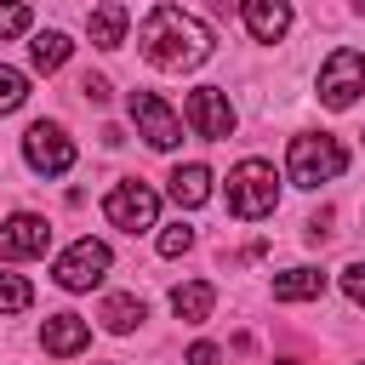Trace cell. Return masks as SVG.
<instances>
[{
    "label": "cell",
    "instance_id": "6da1fadb",
    "mask_svg": "<svg viewBox=\"0 0 365 365\" xmlns=\"http://www.w3.org/2000/svg\"><path fill=\"white\" fill-rule=\"evenodd\" d=\"M137 51H143L154 68L182 74V68H200V63L211 57V29H205L200 17H188L182 6H154V11L143 17V29H137Z\"/></svg>",
    "mask_w": 365,
    "mask_h": 365
},
{
    "label": "cell",
    "instance_id": "7a4b0ae2",
    "mask_svg": "<svg viewBox=\"0 0 365 365\" xmlns=\"http://www.w3.org/2000/svg\"><path fill=\"white\" fill-rule=\"evenodd\" d=\"M342 171H348V148H342L331 131H302V137H291V148H285V177H291L297 188L336 182Z\"/></svg>",
    "mask_w": 365,
    "mask_h": 365
},
{
    "label": "cell",
    "instance_id": "3957f363",
    "mask_svg": "<svg viewBox=\"0 0 365 365\" xmlns=\"http://www.w3.org/2000/svg\"><path fill=\"white\" fill-rule=\"evenodd\" d=\"M279 205V177H274V165L268 160H240L234 171H228V211L240 217V222H257V217H268Z\"/></svg>",
    "mask_w": 365,
    "mask_h": 365
},
{
    "label": "cell",
    "instance_id": "277c9868",
    "mask_svg": "<svg viewBox=\"0 0 365 365\" xmlns=\"http://www.w3.org/2000/svg\"><path fill=\"white\" fill-rule=\"evenodd\" d=\"M103 217L125 234H148V228H160V194L148 182H114L103 200Z\"/></svg>",
    "mask_w": 365,
    "mask_h": 365
},
{
    "label": "cell",
    "instance_id": "5b68a950",
    "mask_svg": "<svg viewBox=\"0 0 365 365\" xmlns=\"http://www.w3.org/2000/svg\"><path fill=\"white\" fill-rule=\"evenodd\" d=\"M365 91V57L354 46H336L325 63H319V103L325 108H354Z\"/></svg>",
    "mask_w": 365,
    "mask_h": 365
},
{
    "label": "cell",
    "instance_id": "8992f818",
    "mask_svg": "<svg viewBox=\"0 0 365 365\" xmlns=\"http://www.w3.org/2000/svg\"><path fill=\"white\" fill-rule=\"evenodd\" d=\"M125 108H131V125H137V137H143L148 148L171 154V148L182 143V120L171 114V103H165V97H154V91H131V97H125Z\"/></svg>",
    "mask_w": 365,
    "mask_h": 365
},
{
    "label": "cell",
    "instance_id": "52a82bcc",
    "mask_svg": "<svg viewBox=\"0 0 365 365\" xmlns=\"http://www.w3.org/2000/svg\"><path fill=\"white\" fill-rule=\"evenodd\" d=\"M108 262H114V257H108V245L86 234V240H74V245L51 262V279H57L63 291H91V285H103Z\"/></svg>",
    "mask_w": 365,
    "mask_h": 365
},
{
    "label": "cell",
    "instance_id": "ba28073f",
    "mask_svg": "<svg viewBox=\"0 0 365 365\" xmlns=\"http://www.w3.org/2000/svg\"><path fill=\"white\" fill-rule=\"evenodd\" d=\"M23 160H29V171H40V177H63V171L74 165V143H68V131H63L57 120H34V125L23 131Z\"/></svg>",
    "mask_w": 365,
    "mask_h": 365
},
{
    "label": "cell",
    "instance_id": "9c48e42d",
    "mask_svg": "<svg viewBox=\"0 0 365 365\" xmlns=\"http://www.w3.org/2000/svg\"><path fill=\"white\" fill-rule=\"evenodd\" d=\"M182 120L194 125V137H205V143H222V137H234V103H228V91H217V86H200V91H188V103H182Z\"/></svg>",
    "mask_w": 365,
    "mask_h": 365
},
{
    "label": "cell",
    "instance_id": "30bf717a",
    "mask_svg": "<svg viewBox=\"0 0 365 365\" xmlns=\"http://www.w3.org/2000/svg\"><path fill=\"white\" fill-rule=\"evenodd\" d=\"M51 245V222L34 211H17L0 222V262H23V257H46Z\"/></svg>",
    "mask_w": 365,
    "mask_h": 365
},
{
    "label": "cell",
    "instance_id": "8fae6325",
    "mask_svg": "<svg viewBox=\"0 0 365 365\" xmlns=\"http://www.w3.org/2000/svg\"><path fill=\"white\" fill-rule=\"evenodd\" d=\"M240 17L251 29V40H262V46L291 34V0H240Z\"/></svg>",
    "mask_w": 365,
    "mask_h": 365
},
{
    "label": "cell",
    "instance_id": "7c38bea8",
    "mask_svg": "<svg viewBox=\"0 0 365 365\" xmlns=\"http://www.w3.org/2000/svg\"><path fill=\"white\" fill-rule=\"evenodd\" d=\"M40 342H46V354L68 359V354H80V348L91 342V325H86L80 314H46V325H40Z\"/></svg>",
    "mask_w": 365,
    "mask_h": 365
},
{
    "label": "cell",
    "instance_id": "4fadbf2b",
    "mask_svg": "<svg viewBox=\"0 0 365 365\" xmlns=\"http://www.w3.org/2000/svg\"><path fill=\"white\" fill-rule=\"evenodd\" d=\"M325 268H314V262H297V268H285V274H274V302H314V297H325Z\"/></svg>",
    "mask_w": 365,
    "mask_h": 365
},
{
    "label": "cell",
    "instance_id": "5bb4252c",
    "mask_svg": "<svg viewBox=\"0 0 365 365\" xmlns=\"http://www.w3.org/2000/svg\"><path fill=\"white\" fill-rule=\"evenodd\" d=\"M165 182H171V200H177L182 211H194V205H205V200H211V171H205L200 160L177 165V171H171Z\"/></svg>",
    "mask_w": 365,
    "mask_h": 365
},
{
    "label": "cell",
    "instance_id": "9a60e30c",
    "mask_svg": "<svg viewBox=\"0 0 365 365\" xmlns=\"http://www.w3.org/2000/svg\"><path fill=\"white\" fill-rule=\"evenodd\" d=\"M125 23H131V17H125V6H120V0H103V6L86 17V34H91V46L114 51V46L125 40Z\"/></svg>",
    "mask_w": 365,
    "mask_h": 365
},
{
    "label": "cell",
    "instance_id": "2e32d148",
    "mask_svg": "<svg viewBox=\"0 0 365 365\" xmlns=\"http://www.w3.org/2000/svg\"><path fill=\"white\" fill-rule=\"evenodd\" d=\"M103 331H114V336H131L143 319H148V308H143V297H131V291H114L108 302H103Z\"/></svg>",
    "mask_w": 365,
    "mask_h": 365
},
{
    "label": "cell",
    "instance_id": "e0dca14e",
    "mask_svg": "<svg viewBox=\"0 0 365 365\" xmlns=\"http://www.w3.org/2000/svg\"><path fill=\"white\" fill-rule=\"evenodd\" d=\"M211 308H217V291H211L205 279H188V285H177V291H171V314H177L182 325H200Z\"/></svg>",
    "mask_w": 365,
    "mask_h": 365
},
{
    "label": "cell",
    "instance_id": "ac0fdd59",
    "mask_svg": "<svg viewBox=\"0 0 365 365\" xmlns=\"http://www.w3.org/2000/svg\"><path fill=\"white\" fill-rule=\"evenodd\" d=\"M68 51H74V40H68L63 29H46V34L29 40V63H34L40 74H57V68L68 63Z\"/></svg>",
    "mask_w": 365,
    "mask_h": 365
},
{
    "label": "cell",
    "instance_id": "d6986e66",
    "mask_svg": "<svg viewBox=\"0 0 365 365\" xmlns=\"http://www.w3.org/2000/svg\"><path fill=\"white\" fill-rule=\"evenodd\" d=\"M23 103H29V74L11 68V63H0V114H11Z\"/></svg>",
    "mask_w": 365,
    "mask_h": 365
},
{
    "label": "cell",
    "instance_id": "ffe728a7",
    "mask_svg": "<svg viewBox=\"0 0 365 365\" xmlns=\"http://www.w3.org/2000/svg\"><path fill=\"white\" fill-rule=\"evenodd\" d=\"M34 302V285L23 274H0V314H23Z\"/></svg>",
    "mask_w": 365,
    "mask_h": 365
},
{
    "label": "cell",
    "instance_id": "44dd1931",
    "mask_svg": "<svg viewBox=\"0 0 365 365\" xmlns=\"http://www.w3.org/2000/svg\"><path fill=\"white\" fill-rule=\"evenodd\" d=\"M29 34V6L23 0H0V40H17Z\"/></svg>",
    "mask_w": 365,
    "mask_h": 365
},
{
    "label": "cell",
    "instance_id": "7402d4cb",
    "mask_svg": "<svg viewBox=\"0 0 365 365\" xmlns=\"http://www.w3.org/2000/svg\"><path fill=\"white\" fill-rule=\"evenodd\" d=\"M194 245V228H182V222H171V228H160V257H182Z\"/></svg>",
    "mask_w": 365,
    "mask_h": 365
},
{
    "label": "cell",
    "instance_id": "603a6c76",
    "mask_svg": "<svg viewBox=\"0 0 365 365\" xmlns=\"http://www.w3.org/2000/svg\"><path fill=\"white\" fill-rule=\"evenodd\" d=\"M336 279H342V291H348V302H359V308H365V262H348V268H342Z\"/></svg>",
    "mask_w": 365,
    "mask_h": 365
},
{
    "label": "cell",
    "instance_id": "cb8c5ba5",
    "mask_svg": "<svg viewBox=\"0 0 365 365\" xmlns=\"http://www.w3.org/2000/svg\"><path fill=\"white\" fill-rule=\"evenodd\" d=\"M80 97H86V103H108V80H103V74H86V80H80Z\"/></svg>",
    "mask_w": 365,
    "mask_h": 365
},
{
    "label": "cell",
    "instance_id": "d4e9b609",
    "mask_svg": "<svg viewBox=\"0 0 365 365\" xmlns=\"http://www.w3.org/2000/svg\"><path fill=\"white\" fill-rule=\"evenodd\" d=\"M217 359H222V354H217V342H194L182 365H217Z\"/></svg>",
    "mask_w": 365,
    "mask_h": 365
},
{
    "label": "cell",
    "instance_id": "484cf974",
    "mask_svg": "<svg viewBox=\"0 0 365 365\" xmlns=\"http://www.w3.org/2000/svg\"><path fill=\"white\" fill-rule=\"evenodd\" d=\"M279 365H297V359H279Z\"/></svg>",
    "mask_w": 365,
    "mask_h": 365
}]
</instances>
